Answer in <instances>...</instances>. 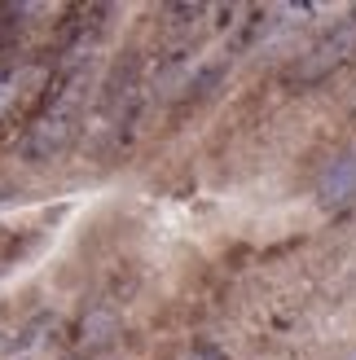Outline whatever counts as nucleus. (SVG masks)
<instances>
[{"label":"nucleus","mask_w":356,"mask_h":360,"mask_svg":"<svg viewBox=\"0 0 356 360\" xmlns=\"http://www.w3.org/2000/svg\"><path fill=\"white\" fill-rule=\"evenodd\" d=\"M18 84H23V66H18V62H5V66H0V119H5V110L13 105Z\"/></svg>","instance_id":"nucleus-8"},{"label":"nucleus","mask_w":356,"mask_h":360,"mask_svg":"<svg viewBox=\"0 0 356 360\" xmlns=\"http://www.w3.org/2000/svg\"><path fill=\"white\" fill-rule=\"evenodd\" d=\"M0 233H5V229H0Z\"/></svg>","instance_id":"nucleus-14"},{"label":"nucleus","mask_w":356,"mask_h":360,"mask_svg":"<svg viewBox=\"0 0 356 360\" xmlns=\"http://www.w3.org/2000/svg\"><path fill=\"white\" fill-rule=\"evenodd\" d=\"M343 360H356V356H343Z\"/></svg>","instance_id":"nucleus-13"},{"label":"nucleus","mask_w":356,"mask_h":360,"mask_svg":"<svg viewBox=\"0 0 356 360\" xmlns=\"http://www.w3.org/2000/svg\"><path fill=\"white\" fill-rule=\"evenodd\" d=\"M352 58H356V13H343L339 22H330L304 53H299V62L286 70V84L299 88V93H308V88L326 84L334 70H343Z\"/></svg>","instance_id":"nucleus-1"},{"label":"nucleus","mask_w":356,"mask_h":360,"mask_svg":"<svg viewBox=\"0 0 356 360\" xmlns=\"http://www.w3.org/2000/svg\"><path fill=\"white\" fill-rule=\"evenodd\" d=\"M229 70H234L229 53H224V58H211V62H198V66H193V75H189V84H185V97L189 101H211L224 88Z\"/></svg>","instance_id":"nucleus-5"},{"label":"nucleus","mask_w":356,"mask_h":360,"mask_svg":"<svg viewBox=\"0 0 356 360\" xmlns=\"http://www.w3.org/2000/svg\"><path fill=\"white\" fill-rule=\"evenodd\" d=\"M189 53H193V44H176V49H167L163 58L154 62V75H150V93L154 97H172V88L181 79L189 84V75H193V70H189Z\"/></svg>","instance_id":"nucleus-4"},{"label":"nucleus","mask_w":356,"mask_h":360,"mask_svg":"<svg viewBox=\"0 0 356 360\" xmlns=\"http://www.w3.org/2000/svg\"><path fill=\"white\" fill-rule=\"evenodd\" d=\"M115 330H119L115 303H97V308L84 316V326H80V347L97 352V347H106V343H110V338H115Z\"/></svg>","instance_id":"nucleus-7"},{"label":"nucleus","mask_w":356,"mask_h":360,"mask_svg":"<svg viewBox=\"0 0 356 360\" xmlns=\"http://www.w3.org/2000/svg\"><path fill=\"white\" fill-rule=\"evenodd\" d=\"M5 198H9V189H5V185H0V202H5Z\"/></svg>","instance_id":"nucleus-12"},{"label":"nucleus","mask_w":356,"mask_h":360,"mask_svg":"<svg viewBox=\"0 0 356 360\" xmlns=\"http://www.w3.org/2000/svg\"><path fill=\"white\" fill-rule=\"evenodd\" d=\"M9 343H13V338H5V334H0V356H9Z\"/></svg>","instance_id":"nucleus-11"},{"label":"nucleus","mask_w":356,"mask_h":360,"mask_svg":"<svg viewBox=\"0 0 356 360\" xmlns=\"http://www.w3.org/2000/svg\"><path fill=\"white\" fill-rule=\"evenodd\" d=\"M163 18L172 27H189V22H198V18H207V5H198V0H193V5H167Z\"/></svg>","instance_id":"nucleus-9"},{"label":"nucleus","mask_w":356,"mask_h":360,"mask_svg":"<svg viewBox=\"0 0 356 360\" xmlns=\"http://www.w3.org/2000/svg\"><path fill=\"white\" fill-rule=\"evenodd\" d=\"M317 202H322L326 211L356 202V146L326 163L322 180H317Z\"/></svg>","instance_id":"nucleus-3"},{"label":"nucleus","mask_w":356,"mask_h":360,"mask_svg":"<svg viewBox=\"0 0 356 360\" xmlns=\"http://www.w3.org/2000/svg\"><path fill=\"white\" fill-rule=\"evenodd\" d=\"M277 18H281V5H255V9H246V22L238 27L229 53H246V49H255L260 40H269V31L277 27Z\"/></svg>","instance_id":"nucleus-6"},{"label":"nucleus","mask_w":356,"mask_h":360,"mask_svg":"<svg viewBox=\"0 0 356 360\" xmlns=\"http://www.w3.org/2000/svg\"><path fill=\"white\" fill-rule=\"evenodd\" d=\"M141 70H146V62H141V53L136 49H128L123 58H115V66L106 70V79H101V88H97V115L110 123L123 105H128L141 88H146V79H141Z\"/></svg>","instance_id":"nucleus-2"},{"label":"nucleus","mask_w":356,"mask_h":360,"mask_svg":"<svg viewBox=\"0 0 356 360\" xmlns=\"http://www.w3.org/2000/svg\"><path fill=\"white\" fill-rule=\"evenodd\" d=\"M189 360H229V352L216 343V338H193V347H189Z\"/></svg>","instance_id":"nucleus-10"}]
</instances>
